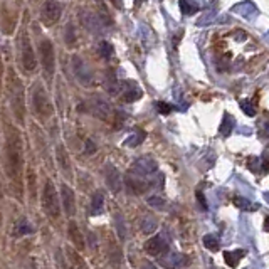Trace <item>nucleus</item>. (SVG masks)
<instances>
[{
	"instance_id": "obj_1",
	"label": "nucleus",
	"mask_w": 269,
	"mask_h": 269,
	"mask_svg": "<svg viewBox=\"0 0 269 269\" xmlns=\"http://www.w3.org/2000/svg\"><path fill=\"white\" fill-rule=\"evenodd\" d=\"M24 146L20 131L14 125H5V172L15 195L22 197L24 190Z\"/></svg>"
},
{
	"instance_id": "obj_2",
	"label": "nucleus",
	"mask_w": 269,
	"mask_h": 269,
	"mask_svg": "<svg viewBox=\"0 0 269 269\" xmlns=\"http://www.w3.org/2000/svg\"><path fill=\"white\" fill-rule=\"evenodd\" d=\"M9 98H10V106H12L14 116L22 125L25 122V91L22 86L19 76L14 71H9Z\"/></svg>"
},
{
	"instance_id": "obj_3",
	"label": "nucleus",
	"mask_w": 269,
	"mask_h": 269,
	"mask_svg": "<svg viewBox=\"0 0 269 269\" xmlns=\"http://www.w3.org/2000/svg\"><path fill=\"white\" fill-rule=\"evenodd\" d=\"M42 207H44V211L47 212V216L52 217V219H57L59 214H61V204H59L56 187H54V184L51 182V180H46V184H44Z\"/></svg>"
},
{
	"instance_id": "obj_4",
	"label": "nucleus",
	"mask_w": 269,
	"mask_h": 269,
	"mask_svg": "<svg viewBox=\"0 0 269 269\" xmlns=\"http://www.w3.org/2000/svg\"><path fill=\"white\" fill-rule=\"evenodd\" d=\"M32 106H34L36 114L41 119H47L54 113L51 100H49L46 89L41 84H37L34 87V93H32Z\"/></svg>"
},
{
	"instance_id": "obj_5",
	"label": "nucleus",
	"mask_w": 269,
	"mask_h": 269,
	"mask_svg": "<svg viewBox=\"0 0 269 269\" xmlns=\"http://www.w3.org/2000/svg\"><path fill=\"white\" fill-rule=\"evenodd\" d=\"M20 61H22V66H24V69L27 71V73L36 71L37 59H36L34 49H32L29 36H27L25 32H22L20 34Z\"/></svg>"
},
{
	"instance_id": "obj_6",
	"label": "nucleus",
	"mask_w": 269,
	"mask_h": 269,
	"mask_svg": "<svg viewBox=\"0 0 269 269\" xmlns=\"http://www.w3.org/2000/svg\"><path fill=\"white\" fill-rule=\"evenodd\" d=\"M39 51H41V63L42 68L46 71V74L51 78L56 71V52H54V46L51 41L44 39L39 44Z\"/></svg>"
},
{
	"instance_id": "obj_7",
	"label": "nucleus",
	"mask_w": 269,
	"mask_h": 269,
	"mask_svg": "<svg viewBox=\"0 0 269 269\" xmlns=\"http://www.w3.org/2000/svg\"><path fill=\"white\" fill-rule=\"evenodd\" d=\"M63 15V7L61 4L56 2V0H46L42 5L41 10V19L46 25H54L57 24L59 19Z\"/></svg>"
},
{
	"instance_id": "obj_8",
	"label": "nucleus",
	"mask_w": 269,
	"mask_h": 269,
	"mask_svg": "<svg viewBox=\"0 0 269 269\" xmlns=\"http://www.w3.org/2000/svg\"><path fill=\"white\" fill-rule=\"evenodd\" d=\"M17 25V10L10 7V4H4L2 10H0V29L4 34L10 36Z\"/></svg>"
},
{
	"instance_id": "obj_9",
	"label": "nucleus",
	"mask_w": 269,
	"mask_h": 269,
	"mask_svg": "<svg viewBox=\"0 0 269 269\" xmlns=\"http://www.w3.org/2000/svg\"><path fill=\"white\" fill-rule=\"evenodd\" d=\"M91 109H93V114H95L96 118L103 119V122H109V119H111L113 109L106 101L101 100V98H95V100L91 101Z\"/></svg>"
},
{
	"instance_id": "obj_10",
	"label": "nucleus",
	"mask_w": 269,
	"mask_h": 269,
	"mask_svg": "<svg viewBox=\"0 0 269 269\" xmlns=\"http://www.w3.org/2000/svg\"><path fill=\"white\" fill-rule=\"evenodd\" d=\"M61 199H63V207L64 212L68 214V217H73L76 212V200H74V192L71 187L63 185L61 187Z\"/></svg>"
},
{
	"instance_id": "obj_11",
	"label": "nucleus",
	"mask_w": 269,
	"mask_h": 269,
	"mask_svg": "<svg viewBox=\"0 0 269 269\" xmlns=\"http://www.w3.org/2000/svg\"><path fill=\"white\" fill-rule=\"evenodd\" d=\"M145 251L150 256H160L167 251V243L163 241L160 235H155V237L148 239L145 244Z\"/></svg>"
},
{
	"instance_id": "obj_12",
	"label": "nucleus",
	"mask_w": 269,
	"mask_h": 269,
	"mask_svg": "<svg viewBox=\"0 0 269 269\" xmlns=\"http://www.w3.org/2000/svg\"><path fill=\"white\" fill-rule=\"evenodd\" d=\"M56 158H57V163H59V167H61L63 172L68 175L69 178L73 177V168H71V160H69L68 150H66L63 145L57 146V150H56Z\"/></svg>"
},
{
	"instance_id": "obj_13",
	"label": "nucleus",
	"mask_w": 269,
	"mask_h": 269,
	"mask_svg": "<svg viewBox=\"0 0 269 269\" xmlns=\"http://www.w3.org/2000/svg\"><path fill=\"white\" fill-rule=\"evenodd\" d=\"M68 234H69L71 243L74 244V248L78 249V251H83V249H84V237H83V234H81L78 224H76L74 221L69 222V226H68Z\"/></svg>"
},
{
	"instance_id": "obj_14",
	"label": "nucleus",
	"mask_w": 269,
	"mask_h": 269,
	"mask_svg": "<svg viewBox=\"0 0 269 269\" xmlns=\"http://www.w3.org/2000/svg\"><path fill=\"white\" fill-rule=\"evenodd\" d=\"M123 87H125L123 89V101L125 103H133L143 96V91L138 89V86H136L133 81H126Z\"/></svg>"
},
{
	"instance_id": "obj_15",
	"label": "nucleus",
	"mask_w": 269,
	"mask_h": 269,
	"mask_svg": "<svg viewBox=\"0 0 269 269\" xmlns=\"http://www.w3.org/2000/svg\"><path fill=\"white\" fill-rule=\"evenodd\" d=\"M73 66H74V73H76V76H78V79L81 81V83H83V84H91V73L86 69L84 63L81 61L78 56H74Z\"/></svg>"
},
{
	"instance_id": "obj_16",
	"label": "nucleus",
	"mask_w": 269,
	"mask_h": 269,
	"mask_svg": "<svg viewBox=\"0 0 269 269\" xmlns=\"http://www.w3.org/2000/svg\"><path fill=\"white\" fill-rule=\"evenodd\" d=\"M106 182H108V187L114 192V194L122 190V177H119V173H118L116 168L108 167V170H106Z\"/></svg>"
},
{
	"instance_id": "obj_17",
	"label": "nucleus",
	"mask_w": 269,
	"mask_h": 269,
	"mask_svg": "<svg viewBox=\"0 0 269 269\" xmlns=\"http://www.w3.org/2000/svg\"><path fill=\"white\" fill-rule=\"evenodd\" d=\"M79 19L86 29H89V31H98V27H100V15H96V14L81 12Z\"/></svg>"
},
{
	"instance_id": "obj_18",
	"label": "nucleus",
	"mask_w": 269,
	"mask_h": 269,
	"mask_svg": "<svg viewBox=\"0 0 269 269\" xmlns=\"http://www.w3.org/2000/svg\"><path fill=\"white\" fill-rule=\"evenodd\" d=\"M246 256V251L244 249H237V251H226L224 252V261H226V264L230 266V267H235L239 264V261L243 259Z\"/></svg>"
},
{
	"instance_id": "obj_19",
	"label": "nucleus",
	"mask_w": 269,
	"mask_h": 269,
	"mask_svg": "<svg viewBox=\"0 0 269 269\" xmlns=\"http://www.w3.org/2000/svg\"><path fill=\"white\" fill-rule=\"evenodd\" d=\"M232 128H234V118L230 116L229 113H224L222 125L219 126V133H221L224 138H227V136L232 133Z\"/></svg>"
},
{
	"instance_id": "obj_20",
	"label": "nucleus",
	"mask_w": 269,
	"mask_h": 269,
	"mask_svg": "<svg viewBox=\"0 0 269 269\" xmlns=\"http://www.w3.org/2000/svg\"><path fill=\"white\" fill-rule=\"evenodd\" d=\"M32 232H34V227L31 226V222L25 217L19 219L17 224H15V235H27Z\"/></svg>"
},
{
	"instance_id": "obj_21",
	"label": "nucleus",
	"mask_w": 269,
	"mask_h": 269,
	"mask_svg": "<svg viewBox=\"0 0 269 269\" xmlns=\"http://www.w3.org/2000/svg\"><path fill=\"white\" fill-rule=\"evenodd\" d=\"M103 204H104V197L101 192H96L95 195H93V200H91V212L95 214H100L103 211Z\"/></svg>"
},
{
	"instance_id": "obj_22",
	"label": "nucleus",
	"mask_w": 269,
	"mask_h": 269,
	"mask_svg": "<svg viewBox=\"0 0 269 269\" xmlns=\"http://www.w3.org/2000/svg\"><path fill=\"white\" fill-rule=\"evenodd\" d=\"M234 204L237 205L239 208H243V211H248V212H254L257 211V205H252V202L248 199H243V197H235L234 199Z\"/></svg>"
},
{
	"instance_id": "obj_23",
	"label": "nucleus",
	"mask_w": 269,
	"mask_h": 269,
	"mask_svg": "<svg viewBox=\"0 0 269 269\" xmlns=\"http://www.w3.org/2000/svg\"><path fill=\"white\" fill-rule=\"evenodd\" d=\"M204 246H205L208 251H212V252L219 251V248H221V244H219V239L216 237V235H212V234H207L205 237H204Z\"/></svg>"
},
{
	"instance_id": "obj_24",
	"label": "nucleus",
	"mask_w": 269,
	"mask_h": 269,
	"mask_svg": "<svg viewBox=\"0 0 269 269\" xmlns=\"http://www.w3.org/2000/svg\"><path fill=\"white\" fill-rule=\"evenodd\" d=\"M113 52H114V49H113V46H111V44H109L108 41L100 42V54H101L104 59H109V57H111Z\"/></svg>"
},
{
	"instance_id": "obj_25",
	"label": "nucleus",
	"mask_w": 269,
	"mask_h": 269,
	"mask_svg": "<svg viewBox=\"0 0 269 269\" xmlns=\"http://www.w3.org/2000/svg\"><path fill=\"white\" fill-rule=\"evenodd\" d=\"M180 9H182V14L184 15H192V14L199 12V7H197V5L189 4L187 0H180Z\"/></svg>"
},
{
	"instance_id": "obj_26",
	"label": "nucleus",
	"mask_w": 269,
	"mask_h": 269,
	"mask_svg": "<svg viewBox=\"0 0 269 269\" xmlns=\"http://www.w3.org/2000/svg\"><path fill=\"white\" fill-rule=\"evenodd\" d=\"M241 108H243V111L248 114V116H256V104L254 103H251L249 100H246V101H241Z\"/></svg>"
},
{
	"instance_id": "obj_27",
	"label": "nucleus",
	"mask_w": 269,
	"mask_h": 269,
	"mask_svg": "<svg viewBox=\"0 0 269 269\" xmlns=\"http://www.w3.org/2000/svg\"><path fill=\"white\" fill-rule=\"evenodd\" d=\"M155 108H157V111L160 114H170V113H172V109H173L168 103H163V101H157Z\"/></svg>"
},
{
	"instance_id": "obj_28",
	"label": "nucleus",
	"mask_w": 269,
	"mask_h": 269,
	"mask_svg": "<svg viewBox=\"0 0 269 269\" xmlns=\"http://www.w3.org/2000/svg\"><path fill=\"white\" fill-rule=\"evenodd\" d=\"M66 44H68V46H74V42H76V37H74V27L73 25H68L66 27Z\"/></svg>"
},
{
	"instance_id": "obj_29",
	"label": "nucleus",
	"mask_w": 269,
	"mask_h": 269,
	"mask_svg": "<svg viewBox=\"0 0 269 269\" xmlns=\"http://www.w3.org/2000/svg\"><path fill=\"white\" fill-rule=\"evenodd\" d=\"M96 152V145L93 143L91 140H86V153L87 155H91V153H95Z\"/></svg>"
},
{
	"instance_id": "obj_30",
	"label": "nucleus",
	"mask_w": 269,
	"mask_h": 269,
	"mask_svg": "<svg viewBox=\"0 0 269 269\" xmlns=\"http://www.w3.org/2000/svg\"><path fill=\"white\" fill-rule=\"evenodd\" d=\"M197 199H199L202 208H207V200H205V197L202 195V192H197Z\"/></svg>"
},
{
	"instance_id": "obj_31",
	"label": "nucleus",
	"mask_w": 269,
	"mask_h": 269,
	"mask_svg": "<svg viewBox=\"0 0 269 269\" xmlns=\"http://www.w3.org/2000/svg\"><path fill=\"white\" fill-rule=\"evenodd\" d=\"M116 9H123V0H109Z\"/></svg>"
},
{
	"instance_id": "obj_32",
	"label": "nucleus",
	"mask_w": 269,
	"mask_h": 269,
	"mask_svg": "<svg viewBox=\"0 0 269 269\" xmlns=\"http://www.w3.org/2000/svg\"><path fill=\"white\" fill-rule=\"evenodd\" d=\"M2 76H4V63L2 57H0V86H2Z\"/></svg>"
},
{
	"instance_id": "obj_33",
	"label": "nucleus",
	"mask_w": 269,
	"mask_h": 269,
	"mask_svg": "<svg viewBox=\"0 0 269 269\" xmlns=\"http://www.w3.org/2000/svg\"><path fill=\"white\" fill-rule=\"evenodd\" d=\"M262 165H264V172H266V173H269V158H266Z\"/></svg>"
},
{
	"instance_id": "obj_34",
	"label": "nucleus",
	"mask_w": 269,
	"mask_h": 269,
	"mask_svg": "<svg viewBox=\"0 0 269 269\" xmlns=\"http://www.w3.org/2000/svg\"><path fill=\"white\" fill-rule=\"evenodd\" d=\"M264 230H266V232H269V216L264 219Z\"/></svg>"
},
{
	"instance_id": "obj_35",
	"label": "nucleus",
	"mask_w": 269,
	"mask_h": 269,
	"mask_svg": "<svg viewBox=\"0 0 269 269\" xmlns=\"http://www.w3.org/2000/svg\"><path fill=\"white\" fill-rule=\"evenodd\" d=\"M264 135H266V136H269V122H266V123H264Z\"/></svg>"
},
{
	"instance_id": "obj_36",
	"label": "nucleus",
	"mask_w": 269,
	"mask_h": 269,
	"mask_svg": "<svg viewBox=\"0 0 269 269\" xmlns=\"http://www.w3.org/2000/svg\"><path fill=\"white\" fill-rule=\"evenodd\" d=\"M140 4H141V0H135V5H136V7H138Z\"/></svg>"
}]
</instances>
